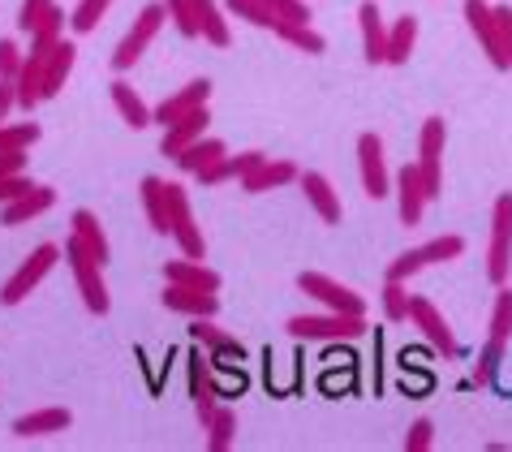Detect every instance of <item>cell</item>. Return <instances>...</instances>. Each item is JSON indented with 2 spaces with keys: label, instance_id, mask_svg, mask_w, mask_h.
I'll return each instance as SVG.
<instances>
[{
  "label": "cell",
  "instance_id": "6da1fadb",
  "mask_svg": "<svg viewBox=\"0 0 512 452\" xmlns=\"http://www.w3.org/2000/svg\"><path fill=\"white\" fill-rule=\"evenodd\" d=\"M512 345V289L508 285H495V306H491V332H487V345H482L478 362H474V384L487 388L495 371H500L504 362V349Z\"/></svg>",
  "mask_w": 512,
  "mask_h": 452
},
{
  "label": "cell",
  "instance_id": "7a4b0ae2",
  "mask_svg": "<svg viewBox=\"0 0 512 452\" xmlns=\"http://www.w3.org/2000/svg\"><path fill=\"white\" fill-rule=\"evenodd\" d=\"M366 315H340V310H323V315H293L289 336L293 341H362Z\"/></svg>",
  "mask_w": 512,
  "mask_h": 452
},
{
  "label": "cell",
  "instance_id": "3957f363",
  "mask_svg": "<svg viewBox=\"0 0 512 452\" xmlns=\"http://www.w3.org/2000/svg\"><path fill=\"white\" fill-rule=\"evenodd\" d=\"M65 259H69V272H74L78 280V293H82V302H87L91 315H108V285H104V263H95V254L78 242V237H69L65 242Z\"/></svg>",
  "mask_w": 512,
  "mask_h": 452
},
{
  "label": "cell",
  "instance_id": "277c9868",
  "mask_svg": "<svg viewBox=\"0 0 512 452\" xmlns=\"http://www.w3.org/2000/svg\"><path fill=\"white\" fill-rule=\"evenodd\" d=\"M164 18H168L164 0H160V5H142V9H138L134 26L125 31V39L117 44V52H112V69H117V74H130V69L142 61V52H147V48H151V39L160 35Z\"/></svg>",
  "mask_w": 512,
  "mask_h": 452
},
{
  "label": "cell",
  "instance_id": "5b68a950",
  "mask_svg": "<svg viewBox=\"0 0 512 452\" xmlns=\"http://www.w3.org/2000/svg\"><path fill=\"white\" fill-rule=\"evenodd\" d=\"M164 194H168V237L181 246L186 259H203L207 242H203V229L194 224V207H190V194L177 186V181H164Z\"/></svg>",
  "mask_w": 512,
  "mask_h": 452
},
{
  "label": "cell",
  "instance_id": "8992f818",
  "mask_svg": "<svg viewBox=\"0 0 512 452\" xmlns=\"http://www.w3.org/2000/svg\"><path fill=\"white\" fill-rule=\"evenodd\" d=\"M487 276H491V285H508V276H512V190H504L491 207Z\"/></svg>",
  "mask_w": 512,
  "mask_h": 452
},
{
  "label": "cell",
  "instance_id": "52a82bcc",
  "mask_svg": "<svg viewBox=\"0 0 512 452\" xmlns=\"http://www.w3.org/2000/svg\"><path fill=\"white\" fill-rule=\"evenodd\" d=\"M444 143H448V130H444V117H426L422 121V134H418V173L426 181V194L439 199L444 194Z\"/></svg>",
  "mask_w": 512,
  "mask_h": 452
},
{
  "label": "cell",
  "instance_id": "ba28073f",
  "mask_svg": "<svg viewBox=\"0 0 512 452\" xmlns=\"http://www.w3.org/2000/svg\"><path fill=\"white\" fill-rule=\"evenodd\" d=\"M409 323H414L418 336H422V341L431 345V349H435L444 362H457V358H461L457 336H452L448 319L439 315V306H435L431 298H418V293H414V302H409Z\"/></svg>",
  "mask_w": 512,
  "mask_h": 452
},
{
  "label": "cell",
  "instance_id": "9c48e42d",
  "mask_svg": "<svg viewBox=\"0 0 512 452\" xmlns=\"http://www.w3.org/2000/svg\"><path fill=\"white\" fill-rule=\"evenodd\" d=\"M56 259H61V246H56V242L35 246V250H31V259H26L18 272L5 280V289H0V302H5V306L26 302V298H31V289H39V280H44L52 267H56Z\"/></svg>",
  "mask_w": 512,
  "mask_h": 452
},
{
  "label": "cell",
  "instance_id": "30bf717a",
  "mask_svg": "<svg viewBox=\"0 0 512 452\" xmlns=\"http://www.w3.org/2000/svg\"><path fill=\"white\" fill-rule=\"evenodd\" d=\"M297 289H302L306 298H315L323 310H340V315H366L362 293H353L349 285H340V280L323 276V272H302V276H297Z\"/></svg>",
  "mask_w": 512,
  "mask_h": 452
},
{
  "label": "cell",
  "instance_id": "8fae6325",
  "mask_svg": "<svg viewBox=\"0 0 512 452\" xmlns=\"http://www.w3.org/2000/svg\"><path fill=\"white\" fill-rule=\"evenodd\" d=\"M465 22H469V31H474L478 48L487 52V61L495 69H512L504 39H500V26H495V5H487V0H465Z\"/></svg>",
  "mask_w": 512,
  "mask_h": 452
},
{
  "label": "cell",
  "instance_id": "7c38bea8",
  "mask_svg": "<svg viewBox=\"0 0 512 452\" xmlns=\"http://www.w3.org/2000/svg\"><path fill=\"white\" fill-rule=\"evenodd\" d=\"M392 194H396V211H401V224L405 229H418L422 216H426V203H431V194H426V181L418 173V164H405L401 173L392 177Z\"/></svg>",
  "mask_w": 512,
  "mask_h": 452
},
{
  "label": "cell",
  "instance_id": "4fadbf2b",
  "mask_svg": "<svg viewBox=\"0 0 512 452\" xmlns=\"http://www.w3.org/2000/svg\"><path fill=\"white\" fill-rule=\"evenodd\" d=\"M358 168H362V190L366 199H388L392 194V173H388V160H383V143L379 134H362L358 138Z\"/></svg>",
  "mask_w": 512,
  "mask_h": 452
},
{
  "label": "cell",
  "instance_id": "5bb4252c",
  "mask_svg": "<svg viewBox=\"0 0 512 452\" xmlns=\"http://www.w3.org/2000/svg\"><path fill=\"white\" fill-rule=\"evenodd\" d=\"M207 100H211V82L207 78H194V82H186L177 95H168V100L155 108V125H177L181 117H190V112H198V108H207Z\"/></svg>",
  "mask_w": 512,
  "mask_h": 452
},
{
  "label": "cell",
  "instance_id": "9a60e30c",
  "mask_svg": "<svg viewBox=\"0 0 512 452\" xmlns=\"http://www.w3.org/2000/svg\"><path fill=\"white\" fill-rule=\"evenodd\" d=\"M190 341L203 345V349L211 353V362H246V345H241L237 336L220 332L211 319H194V323H190Z\"/></svg>",
  "mask_w": 512,
  "mask_h": 452
},
{
  "label": "cell",
  "instance_id": "2e32d148",
  "mask_svg": "<svg viewBox=\"0 0 512 452\" xmlns=\"http://www.w3.org/2000/svg\"><path fill=\"white\" fill-rule=\"evenodd\" d=\"M358 26H362L366 65H388V26H383V13H379L375 0H362L358 5Z\"/></svg>",
  "mask_w": 512,
  "mask_h": 452
},
{
  "label": "cell",
  "instance_id": "e0dca14e",
  "mask_svg": "<svg viewBox=\"0 0 512 452\" xmlns=\"http://www.w3.org/2000/svg\"><path fill=\"white\" fill-rule=\"evenodd\" d=\"M164 306L177 310V315H186V319H211L220 310V298H216V293H207V289L168 285L164 289Z\"/></svg>",
  "mask_w": 512,
  "mask_h": 452
},
{
  "label": "cell",
  "instance_id": "ac0fdd59",
  "mask_svg": "<svg viewBox=\"0 0 512 452\" xmlns=\"http://www.w3.org/2000/svg\"><path fill=\"white\" fill-rule=\"evenodd\" d=\"M69 422H74V414H69V409L48 405V409H35V414H22L18 422H13V435H18V440H39V435L69 431Z\"/></svg>",
  "mask_w": 512,
  "mask_h": 452
},
{
  "label": "cell",
  "instance_id": "d6986e66",
  "mask_svg": "<svg viewBox=\"0 0 512 452\" xmlns=\"http://www.w3.org/2000/svg\"><path fill=\"white\" fill-rule=\"evenodd\" d=\"M207 125H211V112H207V108L190 112V117H181L177 125H168V130H164L160 151H164V155H173V160H177V155L186 151V147H194L198 138H207Z\"/></svg>",
  "mask_w": 512,
  "mask_h": 452
},
{
  "label": "cell",
  "instance_id": "ffe728a7",
  "mask_svg": "<svg viewBox=\"0 0 512 452\" xmlns=\"http://www.w3.org/2000/svg\"><path fill=\"white\" fill-rule=\"evenodd\" d=\"M164 280L168 285H186V289H207V293H220V276L211 272V267L203 259H173V263H164Z\"/></svg>",
  "mask_w": 512,
  "mask_h": 452
},
{
  "label": "cell",
  "instance_id": "44dd1931",
  "mask_svg": "<svg viewBox=\"0 0 512 452\" xmlns=\"http://www.w3.org/2000/svg\"><path fill=\"white\" fill-rule=\"evenodd\" d=\"M56 207V190L52 186H31L22 194V199H13L5 203V211H0V224H26V220H35V216H44V211Z\"/></svg>",
  "mask_w": 512,
  "mask_h": 452
},
{
  "label": "cell",
  "instance_id": "7402d4cb",
  "mask_svg": "<svg viewBox=\"0 0 512 452\" xmlns=\"http://www.w3.org/2000/svg\"><path fill=\"white\" fill-rule=\"evenodd\" d=\"M297 186H302L306 203L319 211L323 224H340V194L332 190V181H327L323 173H302L297 177Z\"/></svg>",
  "mask_w": 512,
  "mask_h": 452
},
{
  "label": "cell",
  "instance_id": "603a6c76",
  "mask_svg": "<svg viewBox=\"0 0 512 452\" xmlns=\"http://www.w3.org/2000/svg\"><path fill=\"white\" fill-rule=\"evenodd\" d=\"M302 173H297V164L289 160H263L259 168H250L246 177H241V190L246 194H263V190H280L289 186V181H297Z\"/></svg>",
  "mask_w": 512,
  "mask_h": 452
},
{
  "label": "cell",
  "instance_id": "cb8c5ba5",
  "mask_svg": "<svg viewBox=\"0 0 512 452\" xmlns=\"http://www.w3.org/2000/svg\"><path fill=\"white\" fill-rule=\"evenodd\" d=\"M267 160L263 151H241V155H224V160H216L207 168V173H198V181L211 190V186H224V181H241L250 173V168H259Z\"/></svg>",
  "mask_w": 512,
  "mask_h": 452
},
{
  "label": "cell",
  "instance_id": "d4e9b609",
  "mask_svg": "<svg viewBox=\"0 0 512 452\" xmlns=\"http://www.w3.org/2000/svg\"><path fill=\"white\" fill-rule=\"evenodd\" d=\"M112 104H117V112L125 117L130 130H147V125H155V108L142 104V95L125 78H112Z\"/></svg>",
  "mask_w": 512,
  "mask_h": 452
},
{
  "label": "cell",
  "instance_id": "484cf974",
  "mask_svg": "<svg viewBox=\"0 0 512 452\" xmlns=\"http://www.w3.org/2000/svg\"><path fill=\"white\" fill-rule=\"evenodd\" d=\"M74 65H78V48L69 44V39H61V44L48 52V65H44V100L61 95V87L69 82V74H74Z\"/></svg>",
  "mask_w": 512,
  "mask_h": 452
},
{
  "label": "cell",
  "instance_id": "4316f807",
  "mask_svg": "<svg viewBox=\"0 0 512 452\" xmlns=\"http://www.w3.org/2000/svg\"><path fill=\"white\" fill-rule=\"evenodd\" d=\"M69 237H78V242L95 254V263H104V267H108L112 250H108V237H104V229H99L95 211H87V207L74 211V220H69Z\"/></svg>",
  "mask_w": 512,
  "mask_h": 452
},
{
  "label": "cell",
  "instance_id": "83f0119b",
  "mask_svg": "<svg viewBox=\"0 0 512 452\" xmlns=\"http://www.w3.org/2000/svg\"><path fill=\"white\" fill-rule=\"evenodd\" d=\"M198 9V31H203V39L211 48H229L233 44V31H229V18H224L220 0H194Z\"/></svg>",
  "mask_w": 512,
  "mask_h": 452
},
{
  "label": "cell",
  "instance_id": "f1b7e54d",
  "mask_svg": "<svg viewBox=\"0 0 512 452\" xmlns=\"http://www.w3.org/2000/svg\"><path fill=\"white\" fill-rule=\"evenodd\" d=\"M224 155H229V147H224L220 138H198L194 147H186L177 155V168L181 173H190V177H198V173H207L216 160H224Z\"/></svg>",
  "mask_w": 512,
  "mask_h": 452
},
{
  "label": "cell",
  "instance_id": "f546056e",
  "mask_svg": "<svg viewBox=\"0 0 512 452\" xmlns=\"http://www.w3.org/2000/svg\"><path fill=\"white\" fill-rule=\"evenodd\" d=\"M414 44H418V18L405 13L388 26V65H405L414 56Z\"/></svg>",
  "mask_w": 512,
  "mask_h": 452
},
{
  "label": "cell",
  "instance_id": "4dcf8cb0",
  "mask_svg": "<svg viewBox=\"0 0 512 452\" xmlns=\"http://www.w3.org/2000/svg\"><path fill=\"white\" fill-rule=\"evenodd\" d=\"M142 211H147L155 233H168V194L160 177H142Z\"/></svg>",
  "mask_w": 512,
  "mask_h": 452
},
{
  "label": "cell",
  "instance_id": "1f68e13d",
  "mask_svg": "<svg viewBox=\"0 0 512 452\" xmlns=\"http://www.w3.org/2000/svg\"><path fill=\"white\" fill-rule=\"evenodd\" d=\"M203 431H207V448L211 452H229L237 444V414H233L229 405H220Z\"/></svg>",
  "mask_w": 512,
  "mask_h": 452
},
{
  "label": "cell",
  "instance_id": "d6a6232c",
  "mask_svg": "<svg viewBox=\"0 0 512 452\" xmlns=\"http://www.w3.org/2000/svg\"><path fill=\"white\" fill-rule=\"evenodd\" d=\"M383 319L388 323H405L409 319V302H414V293H409V280H383Z\"/></svg>",
  "mask_w": 512,
  "mask_h": 452
},
{
  "label": "cell",
  "instance_id": "836d02e7",
  "mask_svg": "<svg viewBox=\"0 0 512 452\" xmlns=\"http://www.w3.org/2000/svg\"><path fill=\"white\" fill-rule=\"evenodd\" d=\"M224 9L233 13V18H241V22H250V26H259V31H280V22L272 18V9L263 5V0H224Z\"/></svg>",
  "mask_w": 512,
  "mask_h": 452
},
{
  "label": "cell",
  "instance_id": "e575fe53",
  "mask_svg": "<svg viewBox=\"0 0 512 452\" xmlns=\"http://www.w3.org/2000/svg\"><path fill=\"white\" fill-rule=\"evenodd\" d=\"M418 254H422V267H431V263H452V259H461V254H465V237L444 233V237H435V242L418 246Z\"/></svg>",
  "mask_w": 512,
  "mask_h": 452
},
{
  "label": "cell",
  "instance_id": "d590c367",
  "mask_svg": "<svg viewBox=\"0 0 512 452\" xmlns=\"http://www.w3.org/2000/svg\"><path fill=\"white\" fill-rule=\"evenodd\" d=\"M35 143H39V125L35 121H18V125L0 121V151H31Z\"/></svg>",
  "mask_w": 512,
  "mask_h": 452
},
{
  "label": "cell",
  "instance_id": "8d00e7d4",
  "mask_svg": "<svg viewBox=\"0 0 512 452\" xmlns=\"http://www.w3.org/2000/svg\"><path fill=\"white\" fill-rule=\"evenodd\" d=\"M112 9V0H78L74 18H69V26H74V35H91L99 22H104V13Z\"/></svg>",
  "mask_w": 512,
  "mask_h": 452
},
{
  "label": "cell",
  "instance_id": "74e56055",
  "mask_svg": "<svg viewBox=\"0 0 512 452\" xmlns=\"http://www.w3.org/2000/svg\"><path fill=\"white\" fill-rule=\"evenodd\" d=\"M276 39H284V44H293L297 52H306V56H319L327 48V39L319 31H310V26H280Z\"/></svg>",
  "mask_w": 512,
  "mask_h": 452
},
{
  "label": "cell",
  "instance_id": "f35d334b",
  "mask_svg": "<svg viewBox=\"0 0 512 452\" xmlns=\"http://www.w3.org/2000/svg\"><path fill=\"white\" fill-rule=\"evenodd\" d=\"M280 26H310V5L306 0H263Z\"/></svg>",
  "mask_w": 512,
  "mask_h": 452
},
{
  "label": "cell",
  "instance_id": "ab89813d",
  "mask_svg": "<svg viewBox=\"0 0 512 452\" xmlns=\"http://www.w3.org/2000/svg\"><path fill=\"white\" fill-rule=\"evenodd\" d=\"M164 9H168V18H173V26L186 39H198L203 31H198V9H194V0H164Z\"/></svg>",
  "mask_w": 512,
  "mask_h": 452
},
{
  "label": "cell",
  "instance_id": "60d3db41",
  "mask_svg": "<svg viewBox=\"0 0 512 452\" xmlns=\"http://www.w3.org/2000/svg\"><path fill=\"white\" fill-rule=\"evenodd\" d=\"M35 44H61V39H65V9L61 5H52L48 13H44V18H39V26H35Z\"/></svg>",
  "mask_w": 512,
  "mask_h": 452
},
{
  "label": "cell",
  "instance_id": "b9f144b4",
  "mask_svg": "<svg viewBox=\"0 0 512 452\" xmlns=\"http://www.w3.org/2000/svg\"><path fill=\"white\" fill-rule=\"evenodd\" d=\"M56 5V0H22V9H18V31L22 35H35V26H39V18Z\"/></svg>",
  "mask_w": 512,
  "mask_h": 452
},
{
  "label": "cell",
  "instance_id": "7bdbcfd3",
  "mask_svg": "<svg viewBox=\"0 0 512 452\" xmlns=\"http://www.w3.org/2000/svg\"><path fill=\"white\" fill-rule=\"evenodd\" d=\"M435 444V422L431 418H418L414 427L405 431V452H426Z\"/></svg>",
  "mask_w": 512,
  "mask_h": 452
},
{
  "label": "cell",
  "instance_id": "ee69618b",
  "mask_svg": "<svg viewBox=\"0 0 512 452\" xmlns=\"http://www.w3.org/2000/svg\"><path fill=\"white\" fill-rule=\"evenodd\" d=\"M26 61V52L18 48V39H0V78H18V69Z\"/></svg>",
  "mask_w": 512,
  "mask_h": 452
},
{
  "label": "cell",
  "instance_id": "f6af8a7d",
  "mask_svg": "<svg viewBox=\"0 0 512 452\" xmlns=\"http://www.w3.org/2000/svg\"><path fill=\"white\" fill-rule=\"evenodd\" d=\"M418 272H422V254L418 250H405V254H396V259L388 263V280H409Z\"/></svg>",
  "mask_w": 512,
  "mask_h": 452
},
{
  "label": "cell",
  "instance_id": "bcb514c9",
  "mask_svg": "<svg viewBox=\"0 0 512 452\" xmlns=\"http://www.w3.org/2000/svg\"><path fill=\"white\" fill-rule=\"evenodd\" d=\"M35 181L26 177V173H18V177H0V203H13V199H22L26 190H31Z\"/></svg>",
  "mask_w": 512,
  "mask_h": 452
},
{
  "label": "cell",
  "instance_id": "7dc6e473",
  "mask_svg": "<svg viewBox=\"0 0 512 452\" xmlns=\"http://www.w3.org/2000/svg\"><path fill=\"white\" fill-rule=\"evenodd\" d=\"M495 26H500L504 52H508V61H512V5H495Z\"/></svg>",
  "mask_w": 512,
  "mask_h": 452
},
{
  "label": "cell",
  "instance_id": "c3c4849f",
  "mask_svg": "<svg viewBox=\"0 0 512 452\" xmlns=\"http://www.w3.org/2000/svg\"><path fill=\"white\" fill-rule=\"evenodd\" d=\"M26 173V151H0V177Z\"/></svg>",
  "mask_w": 512,
  "mask_h": 452
},
{
  "label": "cell",
  "instance_id": "681fc988",
  "mask_svg": "<svg viewBox=\"0 0 512 452\" xmlns=\"http://www.w3.org/2000/svg\"><path fill=\"white\" fill-rule=\"evenodd\" d=\"M13 108H18V87L9 78H0V121H9Z\"/></svg>",
  "mask_w": 512,
  "mask_h": 452
}]
</instances>
